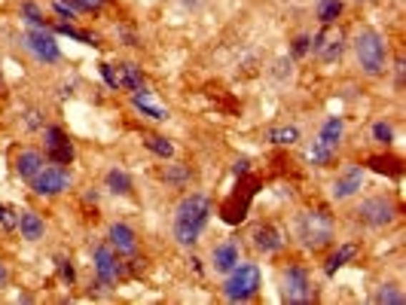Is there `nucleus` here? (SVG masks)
Wrapping results in <instances>:
<instances>
[{
    "label": "nucleus",
    "mask_w": 406,
    "mask_h": 305,
    "mask_svg": "<svg viewBox=\"0 0 406 305\" xmlns=\"http://www.w3.org/2000/svg\"><path fill=\"white\" fill-rule=\"evenodd\" d=\"M211 199L205 193H189L180 199V205L174 208V239L177 244H196L202 239V232H205V226L211 220Z\"/></svg>",
    "instance_id": "nucleus-1"
},
{
    "label": "nucleus",
    "mask_w": 406,
    "mask_h": 305,
    "mask_svg": "<svg viewBox=\"0 0 406 305\" xmlns=\"http://www.w3.org/2000/svg\"><path fill=\"white\" fill-rule=\"evenodd\" d=\"M293 229H297V239L306 251H324V247L333 244L336 223H333V214H327L324 208H312L299 214Z\"/></svg>",
    "instance_id": "nucleus-2"
},
{
    "label": "nucleus",
    "mask_w": 406,
    "mask_h": 305,
    "mask_svg": "<svg viewBox=\"0 0 406 305\" xmlns=\"http://www.w3.org/2000/svg\"><path fill=\"white\" fill-rule=\"evenodd\" d=\"M355 55H357V64L367 76H379L385 71V59H388V46L382 40V34L376 31H360L355 37Z\"/></svg>",
    "instance_id": "nucleus-3"
},
{
    "label": "nucleus",
    "mask_w": 406,
    "mask_h": 305,
    "mask_svg": "<svg viewBox=\"0 0 406 305\" xmlns=\"http://www.w3.org/2000/svg\"><path fill=\"white\" fill-rule=\"evenodd\" d=\"M260 290V266L257 263H239L229 272L227 284H223V296L229 302H247Z\"/></svg>",
    "instance_id": "nucleus-4"
},
{
    "label": "nucleus",
    "mask_w": 406,
    "mask_h": 305,
    "mask_svg": "<svg viewBox=\"0 0 406 305\" xmlns=\"http://www.w3.org/2000/svg\"><path fill=\"white\" fill-rule=\"evenodd\" d=\"M355 214H357L360 223L373 226V229H382V226H391L394 220H397L400 208L391 196H370V199L360 201V208Z\"/></svg>",
    "instance_id": "nucleus-5"
},
{
    "label": "nucleus",
    "mask_w": 406,
    "mask_h": 305,
    "mask_svg": "<svg viewBox=\"0 0 406 305\" xmlns=\"http://www.w3.org/2000/svg\"><path fill=\"white\" fill-rule=\"evenodd\" d=\"M31 189L34 196H43V199H52V196H61L71 189V171H67L64 165H43L37 174H34L31 180Z\"/></svg>",
    "instance_id": "nucleus-6"
},
{
    "label": "nucleus",
    "mask_w": 406,
    "mask_h": 305,
    "mask_svg": "<svg viewBox=\"0 0 406 305\" xmlns=\"http://www.w3.org/2000/svg\"><path fill=\"white\" fill-rule=\"evenodd\" d=\"M281 293H284L287 302H309L312 299V278L309 269L299 263H290L284 272H281Z\"/></svg>",
    "instance_id": "nucleus-7"
},
{
    "label": "nucleus",
    "mask_w": 406,
    "mask_h": 305,
    "mask_svg": "<svg viewBox=\"0 0 406 305\" xmlns=\"http://www.w3.org/2000/svg\"><path fill=\"white\" fill-rule=\"evenodd\" d=\"M21 46H25L34 59L43 61V64H55L61 59L59 40H55L46 28H31L28 34H21Z\"/></svg>",
    "instance_id": "nucleus-8"
},
{
    "label": "nucleus",
    "mask_w": 406,
    "mask_h": 305,
    "mask_svg": "<svg viewBox=\"0 0 406 305\" xmlns=\"http://www.w3.org/2000/svg\"><path fill=\"white\" fill-rule=\"evenodd\" d=\"M92 263H95V275H98V284L101 287H114L117 281L126 275V263H119V254L110 244L95 247Z\"/></svg>",
    "instance_id": "nucleus-9"
},
{
    "label": "nucleus",
    "mask_w": 406,
    "mask_h": 305,
    "mask_svg": "<svg viewBox=\"0 0 406 305\" xmlns=\"http://www.w3.org/2000/svg\"><path fill=\"white\" fill-rule=\"evenodd\" d=\"M43 146H46V159H52L55 165H71L74 162V144L64 134V129L49 126L43 131Z\"/></svg>",
    "instance_id": "nucleus-10"
},
{
    "label": "nucleus",
    "mask_w": 406,
    "mask_h": 305,
    "mask_svg": "<svg viewBox=\"0 0 406 305\" xmlns=\"http://www.w3.org/2000/svg\"><path fill=\"white\" fill-rule=\"evenodd\" d=\"M312 52L318 55V59L324 64H330V61H340L342 59V52H345V40H342V34H315L312 37Z\"/></svg>",
    "instance_id": "nucleus-11"
},
{
    "label": "nucleus",
    "mask_w": 406,
    "mask_h": 305,
    "mask_svg": "<svg viewBox=\"0 0 406 305\" xmlns=\"http://www.w3.org/2000/svg\"><path fill=\"white\" fill-rule=\"evenodd\" d=\"M360 186H364V168H360V165H348L345 171L336 177V184H333V199H336V201L352 199V196L360 193Z\"/></svg>",
    "instance_id": "nucleus-12"
},
{
    "label": "nucleus",
    "mask_w": 406,
    "mask_h": 305,
    "mask_svg": "<svg viewBox=\"0 0 406 305\" xmlns=\"http://www.w3.org/2000/svg\"><path fill=\"white\" fill-rule=\"evenodd\" d=\"M239 263H242V247H239V241H220V244L211 251V266H214V272H220V275H229Z\"/></svg>",
    "instance_id": "nucleus-13"
},
{
    "label": "nucleus",
    "mask_w": 406,
    "mask_h": 305,
    "mask_svg": "<svg viewBox=\"0 0 406 305\" xmlns=\"http://www.w3.org/2000/svg\"><path fill=\"white\" fill-rule=\"evenodd\" d=\"M132 104L141 110V116H150L156 122L168 119V107L156 98V92H150V89H138V92H132Z\"/></svg>",
    "instance_id": "nucleus-14"
},
{
    "label": "nucleus",
    "mask_w": 406,
    "mask_h": 305,
    "mask_svg": "<svg viewBox=\"0 0 406 305\" xmlns=\"http://www.w3.org/2000/svg\"><path fill=\"white\" fill-rule=\"evenodd\" d=\"M107 244L114 247L117 254H122V256H132L134 251H138V239H134V229L132 226H126V223H114L107 229Z\"/></svg>",
    "instance_id": "nucleus-15"
},
{
    "label": "nucleus",
    "mask_w": 406,
    "mask_h": 305,
    "mask_svg": "<svg viewBox=\"0 0 406 305\" xmlns=\"http://www.w3.org/2000/svg\"><path fill=\"white\" fill-rule=\"evenodd\" d=\"M251 239H254L257 251H263V254H278L281 247H284V235H281V229H278V226H272V223L257 226Z\"/></svg>",
    "instance_id": "nucleus-16"
},
{
    "label": "nucleus",
    "mask_w": 406,
    "mask_h": 305,
    "mask_svg": "<svg viewBox=\"0 0 406 305\" xmlns=\"http://www.w3.org/2000/svg\"><path fill=\"white\" fill-rule=\"evenodd\" d=\"M43 165H46V156H43L40 150H21L16 156V171H19V177H25V180H31Z\"/></svg>",
    "instance_id": "nucleus-17"
},
{
    "label": "nucleus",
    "mask_w": 406,
    "mask_h": 305,
    "mask_svg": "<svg viewBox=\"0 0 406 305\" xmlns=\"http://www.w3.org/2000/svg\"><path fill=\"white\" fill-rule=\"evenodd\" d=\"M251 196H254V189H242V199L239 193H235L227 205H223V220L227 223H242L247 217V205H251Z\"/></svg>",
    "instance_id": "nucleus-18"
},
{
    "label": "nucleus",
    "mask_w": 406,
    "mask_h": 305,
    "mask_svg": "<svg viewBox=\"0 0 406 305\" xmlns=\"http://www.w3.org/2000/svg\"><path fill=\"white\" fill-rule=\"evenodd\" d=\"M357 251H360V247L357 244H342L340 247V251H336V254H330V256H327V263H324V275H336V272H340V269L342 266H348V263H352V259L357 256Z\"/></svg>",
    "instance_id": "nucleus-19"
},
{
    "label": "nucleus",
    "mask_w": 406,
    "mask_h": 305,
    "mask_svg": "<svg viewBox=\"0 0 406 305\" xmlns=\"http://www.w3.org/2000/svg\"><path fill=\"white\" fill-rule=\"evenodd\" d=\"M318 144H324L327 150H333V153H336V146L342 144V119H340V116L324 119L321 134H318Z\"/></svg>",
    "instance_id": "nucleus-20"
},
{
    "label": "nucleus",
    "mask_w": 406,
    "mask_h": 305,
    "mask_svg": "<svg viewBox=\"0 0 406 305\" xmlns=\"http://www.w3.org/2000/svg\"><path fill=\"white\" fill-rule=\"evenodd\" d=\"M19 229H21V239L40 241V239H43V220H40V214L21 211V214H19Z\"/></svg>",
    "instance_id": "nucleus-21"
},
{
    "label": "nucleus",
    "mask_w": 406,
    "mask_h": 305,
    "mask_svg": "<svg viewBox=\"0 0 406 305\" xmlns=\"http://www.w3.org/2000/svg\"><path fill=\"white\" fill-rule=\"evenodd\" d=\"M117 80H119V89H126V92H138V89H144V74H141L138 64H119Z\"/></svg>",
    "instance_id": "nucleus-22"
},
{
    "label": "nucleus",
    "mask_w": 406,
    "mask_h": 305,
    "mask_svg": "<svg viewBox=\"0 0 406 305\" xmlns=\"http://www.w3.org/2000/svg\"><path fill=\"white\" fill-rule=\"evenodd\" d=\"M104 186H107V193H114V196H132V177L122 171V168H110L104 177Z\"/></svg>",
    "instance_id": "nucleus-23"
},
{
    "label": "nucleus",
    "mask_w": 406,
    "mask_h": 305,
    "mask_svg": "<svg viewBox=\"0 0 406 305\" xmlns=\"http://www.w3.org/2000/svg\"><path fill=\"white\" fill-rule=\"evenodd\" d=\"M367 165L379 174H388V177H400L403 174V162L400 159H391V156H370Z\"/></svg>",
    "instance_id": "nucleus-24"
},
{
    "label": "nucleus",
    "mask_w": 406,
    "mask_h": 305,
    "mask_svg": "<svg viewBox=\"0 0 406 305\" xmlns=\"http://www.w3.org/2000/svg\"><path fill=\"white\" fill-rule=\"evenodd\" d=\"M189 177H193V171H189V165L184 162H174V165H165V171H162V180L168 186H187L189 184Z\"/></svg>",
    "instance_id": "nucleus-25"
},
{
    "label": "nucleus",
    "mask_w": 406,
    "mask_h": 305,
    "mask_svg": "<svg viewBox=\"0 0 406 305\" xmlns=\"http://www.w3.org/2000/svg\"><path fill=\"white\" fill-rule=\"evenodd\" d=\"M269 144H275V146H293L299 141V129L297 126H275V129H269Z\"/></svg>",
    "instance_id": "nucleus-26"
},
{
    "label": "nucleus",
    "mask_w": 406,
    "mask_h": 305,
    "mask_svg": "<svg viewBox=\"0 0 406 305\" xmlns=\"http://www.w3.org/2000/svg\"><path fill=\"white\" fill-rule=\"evenodd\" d=\"M55 31L64 34V37H71V40H76V43H83V46H98V37H95V34L74 28L71 21H59V25H55Z\"/></svg>",
    "instance_id": "nucleus-27"
},
{
    "label": "nucleus",
    "mask_w": 406,
    "mask_h": 305,
    "mask_svg": "<svg viewBox=\"0 0 406 305\" xmlns=\"http://www.w3.org/2000/svg\"><path fill=\"white\" fill-rule=\"evenodd\" d=\"M144 146L153 156H159V159H172V156H174V144L168 141V138H162V134H150V138L144 141Z\"/></svg>",
    "instance_id": "nucleus-28"
},
{
    "label": "nucleus",
    "mask_w": 406,
    "mask_h": 305,
    "mask_svg": "<svg viewBox=\"0 0 406 305\" xmlns=\"http://www.w3.org/2000/svg\"><path fill=\"white\" fill-rule=\"evenodd\" d=\"M340 13H342V0H318V21L324 28L333 25Z\"/></svg>",
    "instance_id": "nucleus-29"
},
{
    "label": "nucleus",
    "mask_w": 406,
    "mask_h": 305,
    "mask_svg": "<svg viewBox=\"0 0 406 305\" xmlns=\"http://www.w3.org/2000/svg\"><path fill=\"white\" fill-rule=\"evenodd\" d=\"M373 302H379V305H403L406 299H403V293L394 290V284H382V287L376 290Z\"/></svg>",
    "instance_id": "nucleus-30"
},
{
    "label": "nucleus",
    "mask_w": 406,
    "mask_h": 305,
    "mask_svg": "<svg viewBox=\"0 0 406 305\" xmlns=\"http://www.w3.org/2000/svg\"><path fill=\"white\" fill-rule=\"evenodd\" d=\"M309 162H312V165H318V168L330 165V162H333V150H327L324 144H318V141H315V144L309 146Z\"/></svg>",
    "instance_id": "nucleus-31"
},
{
    "label": "nucleus",
    "mask_w": 406,
    "mask_h": 305,
    "mask_svg": "<svg viewBox=\"0 0 406 305\" xmlns=\"http://www.w3.org/2000/svg\"><path fill=\"white\" fill-rule=\"evenodd\" d=\"M21 16H25V21L31 28H46V19H43V13L37 9V4H31V0H25L21 4Z\"/></svg>",
    "instance_id": "nucleus-32"
},
{
    "label": "nucleus",
    "mask_w": 406,
    "mask_h": 305,
    "mask_svg": "<svg viewBox=\"0 0 406 305\" xmlns=\"http://www.w3.org/2000/svg\"><path fill=\"white\" fill-rule=\"evenodd\" d=\"M0 229L4 232H16L19 229V211L9 205H0Z\"/></svg>",
    "instance_id": "nucleus-33"
},
{
    "label": "nucleus",
    "mask_w": 406,
    "mask_h": 305,
    "mask_svg": "<svg viewBox=\"0 0 406 305\" xmlns=\"http://www.w3.org/2000/svg\"><path fill=\"white\" fill-rule=\"evenodd\" d=\"M373 138L379 141V144H391L394 141V129L388 126V122H376V126H373Z\"/></svg>",
    "instance_id": "nucleus-34"
},
{
    "label": "nucleus",
    "mask_w": 406,
    "mask_h": 305,
    "mask_svg": "<svg viewBox=\"0 0 406 305\" xmlns=\"http://www.w3.org/2000/svg\"><path fill=\"white\" fill-rule=\"evenodd\" d=\"M67 4H74L76 13H98V9L104 6L107 0H67Z\"/></svg>",
    "instance_id": "nucleus-35"
},
{
    "label": "nucleus",
    "mask_w": 406,
    "mask_h": 305,
    "mask_svg": "<svg viewBox=\"0 0 406 305\" xmlns=\"http://www.w3.org/2000/svg\"><path fill=\"white\" fill-rule=\"evenodd\" d=\"M55 263H59V275H61V281H67V284H74V281H76V272H74V263H71V259L59 256Z\"/></svg>",
    "instance_id": "nucleus-36"
},
{
    "label": "nucleus",
    "mask_w": 406,
    "mask_h": 305,
    "mask_svg": "<svg viewBox=\"0 0 406 305\" xmlns=\"http://www.w3.org/2000/svg\"><path fill=\"white\" fill-rule=\"evenodd\" d=\"M52 9H55V13H59L61 19H67V21L76 19V6H74V4H64V0H52Z\"/></svg>",
    "instance_id": "nucleus-37"
},
{
    "label": "nucleus",
    "mask_w": 406,
    "mask_h": 305,
    "mask_svg": "<svg viewBox=\"0 0 406 305\" xmlns=\"http://www.w3.org/2000/svg\"><path fill=\"white\" fill-rule=\"evenodd\" d=\"M309 49H312V37H306V34L293 40V55H297V59H302V55H306Z\"/></svg>",
    "instance_id": "nucleus-38"
},
{
    "label": "nucleus",
    "mask_w": 406,
    "mask_h": 305,
    "mask_svg": "<svg viewBox=\"0 0 406 305\" xmlns=\"http://www.w3.org/2000/svg\"><path fill=\"white\" fill-rule=\"evenodd\" d=\"M101 76H104V83L110 86V89H119V80H117V71L110 64H101Z\"/></svg>",
    "instance_id": "nucleus-39"
},
{
    "label": "nucleus",
    "mask_w": 406,
    "mask_h": 305,
    "mask_svg": "<svg viewBox=\"0 0 406 305\" xmlns=\"http://www.w3.org/2000/svg\"><path fill=\"white\" fill-rule=\"evenodd\" d=\"M247 165H251V162H247V159H239V162H235V165H232L235 177H244V174H247Z\"/></svg>",
    "instance_id": "nucleus-40"
},
{
    "label": "nucleus",
    "mask_w": 406,
    "mask_h": 305,
    "mask_svg": "<svg viewBox=\"0 0 406 305\" xmlns=\"http://www.w3.org/2000/svg\"><path fill=\"white\" fill-rule=\"evenodd\" d=\"M6 281H9V272H6V266H4V263H0V287H4V284H6Z\"/></svg>",
    "instance_id": "nucleus-41"
},
{
    "label": "nucleus",
    "mask_w": 406,
    "mask_h": 305,
    "mask_svg": "<svg viewBox=\"0 0 406 305\" xmlns=\"http://www.w3.org/2000/svg\"><path fill=\"white\" fill-rule=\"evenodd\" d=\"M184 4H193V6H196V4H199V0H184Z\"/></svg>",
    "instance_id": "nucleus-42"
}]
</instances>
